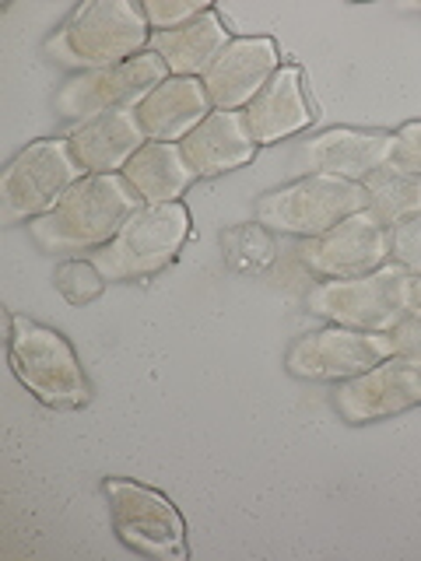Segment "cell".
<instances>
[{
  "label": "cell",
  "mask_w": 421,
  "mask_h": 561,
  "mask_svg": "<svg viewBox=\"0 0 421 561\" xmlns=\"http://www.w3.org/2000/svg\"><path fill=\"white\" fill-rule=\"evenodd\" d=\"M140 201L120 172L113 175H81L46 215L29 221V232L43 253L78 256L95 253L110 242L120 225L130 218Z\"/></svg>",
  "instance_id": "1"
},
{
  "label": "cell",
  "mask_w": 421,
  "mask_h": 561,
  "mask_svg": "<svg viewBox=\"0 0 421 561\" xmlns=\"http://www.w3.org/2000/svg\"><path fill=\"white\" fill-rule=\"evenodd\" d=\"M46 57L64 67L99 70L151 49V25L134 0H84L46 39Z\"/></svg>",
  "instance_id": "2"
},
{
  "label": "cell",
  "mask_w": 421,
  "mask_h": 561,
  "mask_svg": "<svg viewBox=\"0 0 421 561\" xmlns=\"http://www.w3.org/2000/svg\"><path fill=\"white\" fill-rule=\"evenodd\" d=\"M8 323H11L8 355H11V368L18 382H22L35 400H43L46 408H57V411L84 408L88 397H92V386H88L84 368L64 333L18 312H11Z\"/></svg>",
  "instance_id": "3"
},
{
  "label": "cell",
  "mask_w": 421,
  "mask_h": 561,
  "mask_svg": "<svg viewBox=\"0 0 421 561\" xmlns=\"http://www.w3.org/2000/svg\"><path fill=\"white\" fill-rule=\"evenodd\" d=\"M411 285H414V277L390 260V263H383L379 271L362 274V277L316 280L306 291V306L309 312L323 316V320L338 327L390 333L403 316L414 309Z\"/></svg>",
  "instance_id": "4"
},
{
  "label": "cell",
  "mask_w": 421,
  "mask_h": 561,
  "mask_svg": "<svg viewBox=\"0 0 421 561\" xmlns=\"http://www.w3.org/2000/svg\"><path fill=\"white\" fill-rule=\"evenodd\" d=\"M190 236V210L175 204H140L120 232L92 253V263L105 280L151 277L175 260Z\"/></svg>",
  "instance_id": "5"
},
{
  "label": "cell",
  "mask_w": 421,
  "mask_h": 561,
  "mask_svg": "<svg viewBox=\"0 0 421 561\" xmlns=\"http://www.w3.org/2000/svg\"><path fill=\"white\" fill-rule=\"evenodd\" d=\"M359 210H365L362 183L327 172H306L303 180L263 193L257 201V221L281 236L316 239Z\"/></svg>",
  "instance_id": "6"
},
{
  "label": "cell",
  "mask_w": 421,
  "mask_h": 561,
  "mask_svg": "<svg viewBox=\"0 0 421 561\" xmlns=\"http://www.w3.org/2000/svg\"><path fill=\"white\" fill-rule=\"evenodd\" d=\"M105 502H110L113 534L130 551L158 561H186V519L175 502L130 478H105Z\"/></svg>",
  "instance_id": "7"
},
{
  "label": "cell",
  "mask_w": 421,
  "mask_h": 561,
  "mask_svg": "<svg viewBox=\"0 0 421 561\" xmlns=\"http://www.w3.org/2000/svg\"><path fill=\"white\" fill-rule=\"evenodd\" d=\"M81 165L67 148V137H43L18 151L0 175V221L18 225L46 215L64 193L81 180Z\"/></svg>",
  "instance_id": "8"
},
{
  "label": "cell",
  "mask_w": 421,
  "mask_h": 561,
  "mask_svg": "<svg viewBox=\"0 0 421 561\" xmlns=\"http://www.w3.org/2000/svg\"><path fill=\"white\" fill-rule=\"evenodd\" d=\"M169 78V67L162 64L158 53H140L134 60H123L116 67H99V70H81L67 84H60L57 113L67 119H95L102 113H120V110H137L148 99L155 84Z\"/></svg>",
  "instance_id": "9"
},
{
  "label": "cell",
  "mask_w": 421,
  "mask_h": 561,
  "mask_svg": "<svg viewBox=\"0 0 421 561\" xmlns=\"http://www.w3.org/2000/svg\"><path fill=\"white\" fill-rule=\"evenodd\" d=\"M390 355V333H368L330 323L295 337V344L288 347V373L312 382H344L368 373Z\"/></svg>",
  "instance_id": "10"
},
{
  "label": "cell",
  "mask_w": 421,
  "mask_h": 561,
  "mask_svg": "<svg viewBox=\"0 0 421 561\" xmlns=\"http://www.w3.org/2000/svg\"><path fill=\"white\" fill-rule=\"evenodd\" d=\"M303 260L312 277H362L390 263V228H383L368 210L344 218L330 232L303 242Z\"/></svg>",
  "instance_id": "11"
},
{
  "label": "cell",
  "mask_w": 421,
  "mask_h": 561,
  "mask_svg": "<svg viewBox=\"0 0 421 561\" xmlns=\"http://www.w3.org/2000/svg\"><path fill=\"white\" fill-rule=\"evenodd\" d=\"M333 403L348 425H365V421L411 411L421 403V362L390 355L368 373L344 379L333 393Z\"/></svg>",
  "instance_id": "12"
},
{
  "label": "cell",
  "mask_w": 421,
  "mask_h": 561,
  "mask_svg": "<svg viewBox=\"0 0 421 561\" xmlns=\"http://www.w3.org/2000/svg\"><path fill=\"white\" fill-rule=\"evenodd\" d=\"M277 70L281 53L274 39H268V35H239V39L225 46V53L210 64L201 81L215 110L242 113Z\"/></svg>",
  "instance_id": "13"
},
{
  "label": "cell",
  "mask_w": 421,
  "mask_h": 561,
  "mask_svg": "<svg viewBox=\"0 0 421 561\" xmlns=\"http://www.w3.org/2000/svg\"><path fill=\"white\" fill-rule=\"evenodd\" d=\"M390 154H394V134L333 127L306 140L298 148V162H303L306 172H327L351 183H365L376 169L390 165Z\"/></svg>",
  "instance_id": "14"
},
{
  "label": "cell",
  "mask_w": 421,
  "mask_h": 561,
  "mask_svg": "<svg viewBox=\"0 0 421 561\" xmlns=\"http://www.w3.org/2000/svg\"><path fill=\"white\" fill-rule=\"evenodd\" d=\"M145 130H140L134 110L102 113L95 119L78 123L67 134V148L75 154L84 175H113L123 172V165L145 148Z\"/></svg>",
  "instance_id": "15"
},
{
  "label": "cell",
  "mask_w": 421,
  "mask_h": 561,
  "mask_svg": "<svg viewBox=\"0 0 421 561\" xmlns=\"http://www.w3.org/2000/svg\"><path fill=\"white\" fill-rule=\"evenodd\" d=\"M257 145H277V140L303 134L312 123V105L306 99L303 67L281 64L277 75L260 88V95L242 110Z\"/></svg>",
  "instance_id": "16"
},
{
  "label": "cell",
  "mask_w": 421,
  "mask_h": 561,
  "mask_svg": "<svg viewBox=\"0 0 421 561\" xmlns=\"http://www.w3.org/2000/svg\"><path fill=\"white\" fill-rule=\"evenodd\" d=\"M134 113H137V123L148 140L180 145L190 130H197L201 123L215 113V105H210L201 78H172L169 75L162 84L151 88L148 99L140 102Z\"/></svg>",
  "instance_id": "17"
},
{
  "label": "cell",
  "mask_w": 421,
  "mask_h": 561,
  "mask_svg": "<svg viewBox=\"0 0 421 561\" xmlns=\"http://www.w3.org/2000/svg\"><path fill=\"white\" fill-rule=\"evenodd\" d=\"M257 148L260 145L246 127V116L228 110H215L197 130H190L180 140V151L197 175H221L250 165Z\"/></svg>",
  "instance_id": "18"
},
{
  "label": "cell",
  "mask_w": 421,
  "mask_h": 561,
  "mask_svg": "<svg viewBox=\"0 0 421 561\" xmlns=\"http://www.w3.org/2000/svg\"><path fill=\"white\" fill-rule=\"evenodd\" d=\"M232 43L221 14L210 8L193 22L172 28V32H155L151 35V53L162 57L172 78H204L210 64H215L225 46Z\"/></svg>",
  "instance_id": "19"
},
{
  "label": "cell",
  "mask_w": 421,
  "mask_h": 561,
  "mask_svg": "<svg viewBox=\"0 0 421 561\" xmlns=\"http://www.w3.org/2000/svg\"><path fill=\"white\" fill-rule=\"evenodd\" d=\"M120 175L140 204H175L197 180L180 145H169V140H145V148L123 165Z\"/></svg>",
  "instance_id": "20"
},
{
  "label": "cell",
  "mask_w": 421,
  "mask_h": 561,
  "mask_svg": "<svg viewBox=\"0 0 421 561\" xmlns=\"http://www.w3.org/2000/svg\"><path fill=\"white\" fill-rule=\"evenodd\" d=\"M362 186H365V210L383 228H394L421 215V175H408L386 165L368 175Z\"/></svg>",
  "instance_id": "21"
},
{
  "label": "cell",
  "mask_w": 421,
  "mask_h": 561,
  "mask_svg": "<svg viewBox=\"0 0 421 561\" xmlns=\"http://www.w3.org/2000/svg\"><path fill=\"white\" fill-rule=\"evenodd\" d=\"M102 285H105V277H102V271L95 267L92 260H70L57 271V288H60V295L67 298V302H75V306L88 302V298H95L102 291Z\"/></svg>",
  "instance_id": "22"
},
{
  "label": "cell",
  "mask_w": 421,
  "mask_h": 561,
  "mask_svg": "<svg viewBox=\"0 0 421 561\" xmlns=\"http://www.w3.org/2000/svg\"><path fill=\"white\" fill-rule=\"evenodd\" d=\"M140 8H145L151 35L172 32V28L193 22V18H201L204 11H210V4H204V0H145Z\"/></svg>",
  "instance_id": "23"
},
{
  "label": "cell",
  "mask_w": 421,
  "mask_h": 561,
  "mask_svg": "<svg viewBox=\"0 0 421 561\" xmlns=\"http://www.w3.org/2000/svg\"><path fill=\"white\" fill-rule=\"evenodd\" d=\"M390 260L411 277L421 274V215L390 228Z\"/></svg>",
  "instance_id": "24"
},
{
  "label": "cell",
  "mask_w": 421,
  "mask_h": 561,
  "mask_svg": "<svg viewBox=\"0 0 421 561\" xmlns=\"http://www.w3.org/2000/svg\"><path fill=\"white\" fill-rule=\"evenodd\" d=\"M390 169L421 175V119L403 123L394 134V154H390Z\"/></svg>",
  "instance_id": "25"
},
{
  "label": "cell",
  "mask_w": 421,
  "mask_h": 561,
  "mask_svg": "<svg viewBox=\"0 0 421 561\" xmlns=\"http://www.w3.org/2000/svg\"><path fill=\"white\" fill-rule=\"evenodd\" d=\"M394 341V355L408 358V362H421V309H411L403 320L390 330Z\"/></svg>",
  "instance_id": "26"
},
{
  "label": "cell",
  "mask_w": 421,
  "mask_h": 561,
  "mask_svg": "<svg viewBox=\"0 0 421 561\" xmlns=\"http://www.w3.org/2000/svg\"><path fill=\"white\" fill-rule=\"evenodd\" d=\"M411 306L421 309V274L414 277V285H411Z\"/></svg>",
  "instance_id": "27"
}]
</instances>
